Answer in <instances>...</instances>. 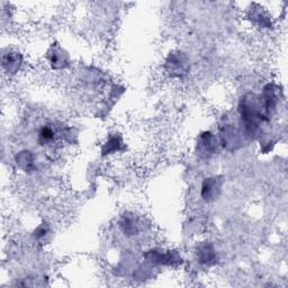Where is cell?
Listing matches in <instances>:
<instances>
[{
	"mask_svg": "<svg viewBox=\"0 0 288 288\" xmlns=\"http://www.w3.org/2000/svg\"><path fill=\"white\" fill-rule=\"evenodd\" d=\"M166 70L171 77H181L183 74L187 73V58L181 53L170 54L166 61Z\"/></svg>",
	"mask_w": 288,
	"mask_h": 288,
	"instance_id": "obj_1",
	"label": "cell"
},
{
	"mask_svg": "<svg viewBox=\"0 0 288 288\" xmlns=\"http://www.w3.org/2000/svg\"><path fill=\"white\" fill-rule=\"evenodd\" d=\"M222 190V180L219 177L206 178L202 186V197L206 202L215 201Z\"/></svg>",
	"mask_w": 288,
	"mask_h": 288,
	"instance_id": "obj_2",
	"label": "cell"
},
{
	"mask_svg": "<svg viewBox=\"0 0 288 288\" xmlns=\"http://www.w3.org/2000/svg\"><path fill=\"white\" fill-rule=\"evenodd\" d=\"M215 148L216 143L213 134L211 132L202 133L200 136V141H198V149H200L201 154L209 156L214 152Z\"/></svg>",
	"mask_w": 288,
	"mask_h": 288,
	"instance_id": "obj_3",
	"label": "cell"
},
{
	"mask_svg": "<svg viewBox=\"0 0 288 288\" xmlns=\"http://www.w3.org/2000/svg\"><path fill=\"white\" fill-rule=\"evenodd\" d=\"M197 255L200 261L204 265H212L216 261V252L212 244H202L197 251Z\"/></svg>",
	"mask_w": 288,
	"mask_h": 288,
	"instance_id": "obj_4",
	"label": "cell"
},
{
	"mask_svg": "<svg viewBox=\"0 0 288 288\" xmlns=\"http://www.w3.org/2000/svg\"><path fill=\"white\" fill-rule=\"evenodd\" d=\"M55 135H56L55 131L53 130L51 126L44 125L41 127L40 132H38V142H40L42 145L50 144L54 141Z\"/></svg>",
	"mask_w": 288,
	"mask_h": 288,
	"instance_id": "obj_5",
	"label": "cell"
},
{
	"mask_svg": "<svg viewBox=\"0 0 288 288\" xmlns=\"http://www.w3.org/2000/svg\"><path fill=\"white\" fill-rule=\"evenodd\" d=\"M120 227H122L123 232L126 234V236H135V233H137L138 231V225L136 220L134 221L133 218H130V216H123L122 221H120Z\"/></svg>",
	"mask_w": 288,
	"mask_h": 288,
	"instance_id": "obj_6",
	"label": "cell"
},
{
	"mask_svg": "<svg viewBox=\"0 0 288 288\" xmlns=\"http://www.w3.org/2000/svg\"><path fill=\"white\" fill-rule=\"evenodd\" d=\"M19 66L18 56L16 55V53H8L2 56V67L7 68L8 71H16L17 68Z\"/></svg>",
	"mask_w": 288,
	"mask_h": 288,
	"instance_id": "obj_7",
	"label": "cell"
},
{
	"mask_svg": "<svg viewBox=\"0 0 288 288\" xmlns=\"http://www.w3.org/2000/svg\"><path fill=\"white\" fill-rule=\"evenodd\" d=\"M229 134H230V135H233V132H230ZM230 138H232V136H227V137H226V140H227V141H229V140H230Z\"/></svg>",
	"mask_w": 288,
	"mask_h": 288,
	"instance_id": "obj_8",
	"label": "cell"
}]
</instances>
